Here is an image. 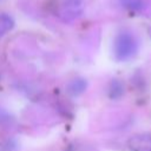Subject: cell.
<instances>
[{"instance_id": "ba28073f", "label": "cell", "mask_w": 151, "mask_h": 151, "mask_svg": "<svg viewBox=\"0 0 151 151\" xmlns=\"http://www.w3.org/2000/svg\"><path fill=\"white\" fill-rule=\"evenodd\" d=\"M18 145L14 139H6L0 144V151H17Z\"/></svg>"}, {"instance_id": "277c9868", "label": "cell", "mask_w": 151, "mask_h": 151, "mask_svg": "<svg viewBox=\"0 0 151 151\" xmlns=\"http://www.w3.org/2000/svg\"><path fill=\"white\" fill-rule=\"evenodd\" d=\"M87 88V81L84 78H74L67 84V93L72 97H78Z\"/></svg>"}, {"instance_id": "3957f363", "label": "cell", "mask_w": 151, "mask_h": 151, "mask_svg": "<svg viewBox=\"0 0 151 151\" xmlns=\"http://www.w3.org/2000/svg\"><path fill=\"white\" fill-rule=\"evenodd\" d=\"M127 144L132 151H151V136L150 134L132 136L129 139Z\"/></svg>"}, {"instance_id": "8992f818", "label": "cell", "mask_w": 151, "mask_h": 151, "mask_svg": "<svg viewBox=\"0 0 151 151\" xmlns=\"http://www.w3.org/2000/svg\"><path fill=\"white\" fill-rule=\"evenodd\" d=\"M123 92H124V87H123L122 83L117 79L112 80L110 84V88H109V96L112 99H117L123 94Z\"/></svg>"}, {"instance_id": "52a82bcc", "label": "cell", "mask_w": 151, "mask_h": 151, "mask_svg": "<svg viewBox=\"0 0 151 151\" xmlns=\"http://www.w3.org/2000/svg\"><path fill=\"white\" fill-rule=\"evenodd\" d=\"M124 7L133 11H138L144 6V0H120Z\"/></svg>"}, {"instance_id": "5b68a950", "label": "cell", "mask_w": 151, "mask_h": 151, "mask_svg": "<svg viewBox=\"0 0 151 151\" xmlns=\"http://www.w3.org/2000/svg\"><path fill=\"white\" fill-rule=\"evenodd\" d=\"M14 27V20L13 18L7 13L0 14V37H4L9 31H12Z\"/></svg>"}, {"instance_id": "6da1fadb", "label": "cell", "mask_w": 151, "mask_h": 151, "mask_svg": "<svg viewBox=\"0 0 151 151\" xmlns=\"http://www.w3.org/2000/svg\"><path fill=\"white\" fill-rule=\"evenodd\" d=\"M137 40L131 33L122 32L117 34L113 42V52L117 60L125 61L132 58L137 52Z\"/></svg>"}, {"instance_id": "7a4b0ae2", "label": "cell", "mask_w": 151, "mask_h": 151, "mask_svg": "<svg viewBox=\"0 0 151 151\" xmlns=\"http://www.w3.org/2000/svg\"><path fill=\"white\" fill-rule=\"evenodd\" d=\"M84 12V0H64L60 7V17L64 20H74Z\"/></svg>"}]
</instances>
